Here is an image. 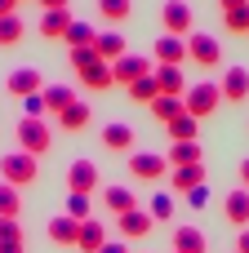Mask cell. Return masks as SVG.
<instances>
[{
	"mask_svg": "<svg viewBox=\"0 0 249 253\" xmlns=\"http://www.w3.org/2000/svg\"><path fill=\"white\" fill-rule=\"evenodd\" d=\"M0 182H9V187H31V182H40V160L36 156H27V151H9V156H0Z\"/></svg>",
	"mask_w": 249,
	"mask_h": 253,
	"instance_id": "1",
	"label": "cell"
},
{
	"mask_svg": "<svg viewBox=\"0 0 249 253\" xmlns=\"http://www.w3.org/2000/svg\"><path fill=\"white\" fill-rule=\"evenodd\" d=\"M13 138H18V151H27V156H36V160L53 147V129H49L45 120H36V116H22L18 129H13Z\"/></svg>",
	"mask_w": 249,
	"mask_h": 253,
	"instance_id": "2",
	"label": "cell"
},
{
	"mask_svg": "<svg viewBox=\"0 0 249 253\" xmlns=\"http://www.w3.org/2000/svg\"><path fill=\"white\" fill-rule=\"evenodd\" d=\"M183 107H187V116H196V120H209V116L223 107V89H218L214 80L187 84V93H183Z\"/></svg>",
	"mask_w": 249,
	"mask_h": 253,
	"instance_id": "3",
	"label": "cell"
},
{
	"mask_svg": "<svg viewBox=\"0 0 249 253\" xmlns=\"http://www.w3.org/2000/svg\"><path fill=\"white\" fill-rule=\"evenodd\" d=\"M187 58H192L196 67L214 71V67L223 62V44H218L214 36H205V31H192V36H187Z\"/></svg>",
	"mask_w": 249,
	"mask_h": 253,
	"instance_id": "4",
	"label": "cell"
},
{
	"mask_svg": "<svg viewBox=\"0 0 249 253\" xmlns=\"http://www.w3.org/2000/svg\"><path fill=\"white\" fill-rule=\"evenodd\" d=\"M156 71V62L151 58H138V53H125V58H116L111 62V76H116V84H134V80H143V76H151Z\"/></svg>",
	"mask_w": 249,
	"mask_h": 253,
	"instance_id": "5",
	"label": "cell"
},
{
	"mask_svg": "<svg viewBox=\"0 0 249 253\" xmlns=\"http://www.w3.org/2000/svg\"><path fill=\"white\" fill-rule=\"evenodd\" d=\"M129 173L143 178V182H160V178L169 173V160L156 156V151H134V156H129Z\"/></svg>",
	"mask_w": 249,
	"mask_h": 253,
	"instance_id": "6",
	"label": "cell"
},
{
	"mask_svg": "<svg viewBox=\"0 0 249 253\" xmlns=\"http://www.w3.org/2000/svg\"><path fill=\"white\" fill-rule=\"evenodd\" d=\"M102 178H98V165L85 156V160H71L67 165V191H80V196H89L94 187H98Z\"/></svg>",
	"mask_w": 249,
	"mask_h": 253,
	"instance_id": "7",
	"label": "cell"
},
{
	"mask_svg": "<svg viewBox=\"0 0 249 253\" xmlns=\"http://www.w3.org/2000/svg\"><path fill=\"white\" fill-rule=\"evenodd\" d=\"M160 22H165V36H192V4H183V0H169L165 9H160Z\"/></svg>",
	"mask_w": 249,
	"mask_h": 253,
	"instance_id": "8",
	"label": "cell"
},
{
	"mask_svg": "<svg viewBox=\"0 0 249 253\" xmlns=\"http://www.w3.org/2000/svg\"><path fill=\"white\" fill-rule=\"evenodd\" d=\"M151 62H156V67H183V62H187V40H183V36H160Z\"/></svg>",
	"mask_w": 249,
	"mask_h": 253,
	"instance_id": "9",
	"label": "cell"
},
{
	"mask_svg": "<svg viewBox=\"0 0 249 253\" xmlns=\"http://www.w3.org/2000/svg\"><path fill=\"white\" fill-rule=\"evenodd\" d=\"M71 22H76L71 9H45L40 22H36V31H40L45 40H67V27H71Z\"/></svg>",
	"mask_w": 249,
	"mask_h": 253,
	"instance_id": "10",
	"label": "cell"
},
{
	"mask_svg": "<svg viewBox=\"0 0 249 253\" xmlns=\"http://www.w3.org/2000/svg\"><path fill=\"white\" fill-rule=\"evenodd\" d=\"M116 227H120V236H125V240H143V236H151L156 218H151L147 209H129V213H120V218H116Z\"/></svg>",
	"mask_w": 249,
	"mask_h": 253,
	"instance_id": "11",
	"label": "cell"
},
{
	"mask_svg": "<svg viewBox=\"0 0 249 253\" xmlns=\"http://www.w3.org/2000/svg\"><path fill=\"white\" fill-rule=\"evenodd\" d=\"M218 89H223V102H249V71L245 67H227Z\"/></svg>",
	"mask_w": 249,
	"mask_h": 253,
	"instance_id": "12",
	"label": "cell"
},
{
	"mask_svg": "<svg viewBox=\"0 0 249 253\" xmlns=\"http://www.w3.org/2000/svg\"><path fill=\"white\" fill-rule=\"evenodd\" d=\"M76 80H80L89 93H102V89H111V84H116V76H111V62H102V58H98V62H89L85 71H76Z\"/></svg>",
	"mask_w": 249,
	"mask_h": 253,
	"instance_id": "13",
	"label": "cell"
},
{
	"mask_svg": "<svg viewBox=\"0 0 249 253\" xmlns=\"http://www.w3.org/2000/svg\"><path fill=\"white\" fill-rule=\"evenodd\" d=\"M40 89H45V76H40L36 67L9 71V93H13V98H31V93H40Z\"/></svg>",
	"mask_w": 249,
	"mask_h": 253,
	"instance_id": "14",
	"label": "cell"
},
{
	"mask_svg": "<svg viewBox=\"0 0 249 253\" xmlns=\"http://www.w3.org/2000/svg\"><path fill=\"white\" fill-rule=\"evenodd\" d=\"M98 142H102L107 151H129V147H134V125L111 120V125H102V129H98Z\"/></svg>",
	"mask_w": 249,
	"mask_h": 253,
	"instance_id": "15",
	"label": "cell"
},
{
	"mask_svg": "<svg viewBox=\"0 0 249 253\" xmlns=\"http://www.w3.org/2000/svg\"><path fill=\"white\" fill-rule=\"evenodd\" d=\"M174 253H209V240L200 227H174Z\"/></svg>",
	"mask_w": 249,
	"mask_h": 253,
	"instance_id": "16",
	"label": "cell"
},
{
	"mask_svg": "<svg viewBox=\"0 0 249 253\" xmlns=\"http://www.w3.org/2000/svg\"><path fill=\"white\" fill-rule=\"evenodd\" d=\"M45 236L53 240V245H62V249H76V236H80V222L76 218H49V227H45Z\"/></svg>",
	"mask_w": 249,
	"mask_h": 253,
	"instance_id": "17",
	"label": "cell"
},
{
	"mask_svg": "<svg viewBox=\"0 0 249 253\" xmlns=\"http://www.w3.org/2000/svg\"><path fill=\"white\" fill-rule=\"evenodd\" d=\"M223 213H227L232 227H241V231L249 227V191H245V187H236V191L223 200Z\"/></svg>",
	"mask_w": 249,
	"mask_h": 253,
	"instance_id": "18",
	"label": "cell"
},
{
	"mask_svg": "<svg viewBox=\"0 0 249 253\" xmlns=\"http://www.w3.org/2000/svg\"><path fill=\"white\" fill-rule=\"evenodd\" d=\"M102 245H107L102 222H98V218H85V222H80V236H76V249H80V253H98Z\"/></svg>",
	"mask_w": 249,
	"mask_h": 253,
	"instance_id": "19",
	"label": "cell"
},
{
	"mask_svg": "<svg viewBox=\"0 0 249 253\" xmlns=\"http://www.w3.org/2000/svg\"><path fill=\"white\" fill-rule=\"evenodd\" d=\"M94 53H98L102 62H116V58H125L129 49H125V36H120V31H98V40H94Z\"/></svg>",
	"mask_w": 249,
	"mask_h": 253,
	"instance_id": "20",
	"label": "cell"
},
{
	"mask_svg": "<svg viewBox=\"0 0 249 253\" xmlns=\"http://www.w3.org/2000/svg\"><path fill=\"white\" fill-rule=\"evenodd\" d=\"M156 84H160V93H169V98H183V93H187L183 67H156Z\"/></svg>",
	"mask_w": 249,
	"mask_h": 253,
	"instance_id": "21",
	"label": "cell"
},
{
	"mask_svg": "<svg viewBox=\"0 0 249 253\" xmlns=\"http://www.w3.org/2000/svg\"><path fill=\"white\" fill-rule=\"evenodd\" d=\"M58 125L67 129V133H80V129H89V102H71L67 111H58Z\"/></svg>",
	"mask_w": 249,
	"mask_h": 253,
	"instance_id": "22",
	"label": "cell"
},
{
	"mask_svg": "<svg viewBox=\"0 0 249 253\" xmlns=\"http://www.w3.org/2000/svg\"><path fill=\"white\" fill-rule=\"evenodd\" d=\"M165 129H169V142H196V133H200V120L183 111V116H178V120H169Z\"/></svg>",
	"mask_w": 249,
	"mask_h": 253,
	"instance_id": "23",
	"label": "cell"
},
{
	"mask_svg": "<svg viewBox=\"0 0 249 253\" xmlns=\"http://www.w3.org/2000/svg\"><path fill=\"white\" fill-rule=\"evenodd\" d=\"M102 200H107V213H129V209H138V200H134V191L129 187H107L102 191Z\"/></svg>",
	"mask_w": 249,
	"mask_h": 253,
	"instance_id": "24",
	"label": "cell"
},
{
	"mask_svg": "<svg viewBox=\"0 0 249 253\" xmlns=\"http://www.w3.org/2000/svg\"><path fill=\"white\" fill-rule=\"evenodd\" d=\"M22 36H27V22H22L18 13H4V18H0V49L22 44Z\"/></svg>",
	"mask_w": 249,
	"mask_h": 253,
	"instance_id": "25",
	"label": "cell"
},
{
	"mask_svg": "<svg viewBox=\"0 0 249 253\" xmlns=\"http://www.w3.org/2000/svg\"><path fill=\"white\" fill-rule=\"evenodd\" d=\"M40 98H45V107H49L53 116H58V111H67V107L76 102V98H71V84H45V89H40Z\"/></svg>",
	"mask_w": 249,
	"mask_h": 253,
	"instance_id": "26",
	"label": "cell"
},
{
	"mask_svg": "<svg viewBox=\"0 0 249 253\" xmlns=\"http://www.w3.org/2000/svg\"><path fill=\"white\" fill-rule=\"evenodd\" d=\"M200 182H205V165H178V169H174V191L187 196V191L200 187Z\"/></svg>",
	"mask_w": 249,
	"mask_h": 253,
	"instance_id": "27",
	"label": "cell"
},
{
	"mask_svg": "<svg viewBox=\"0 0 249 253\" xmlns=\"http://www.w3.org/2000/svg\"><path fill=\"white\" fill-rule=\"evenodd\" d=\"M187 107H183V98H169V93H160L156 102H151V116L160 120V125H169V120H178Z\"/></svg>",
	"mask_w": 249,
	"mask_h": 253,
	"instance_id": "28",
	"label": "cell"
},
{
	"mask_svg": "<svg viewBox=\"0 0 249 253\" xmlns=\"http://www.w3.org/2000/svg\"><path fill=\"white\" fill-rule=\"evenodd\" d=\"M94 40H98V31H94V22H80V18H76V22L67 27V44H71V49H89Z\"/></svg>",
	"mask_w": 249,
	"mask_h": 253,
	"instance_id": "29",
	"label": "cell"
},
{
	"mask_svg": "<svg viewBox=\"0 0 249 253\" xmlns=\"http://www.w3.org/2000/svg\"><path fill=\"white\" fill-rule=\"evenodd\" d=\"M129 98H134V102H147V107H151V102L160 98V84H156V71H151V76H143V80H134V84H129Z\"/></svg>",
	"mask_w": 249,
	"mask_h": 253,
	"instance_id": "30",
	"label": "cell"
},
{
	"mask_svg": "<svg viewBox=\"0 0 249 253\" xmlns=\"http://www.w3.org/2000/svg\"><path fill=\"white\" fill-rule=\"evenodd\" d=\"M165 160H169L174 169H178V165H200V142H174Z\"/></svg>",
	"mask_w": 249,
	"mask_h": 253,
	"instance_id": "31",
	"label": "cell"
},
{
	"mask_svg": "<svg viewBox=\"0 0 249 253\" xmlns=\"http://www.w3.org/2000/svg\"><path fill=\"white\" fill-rule=\"evenodd\" d=\"M18 213H22V196H18V187L0 182V218H18Z\"/></svg>",
	"mask_w": 249,
	"mask_h": 253,
	"instance_id": "32",
	"label": "cell"
},
{
	"mask_svg": "<svg viewBox=\"0 0 249 253\" xmlns=\"http://www.w3.org/2000/svg\"><path fill=\"white\" fill-rule=\"evenodd\" d=\"M223 27H227L232 36H249V4H241V9H227V13H223Z\"/></svg>",
	"mask_w": 249,
	"mask_h": 253,
	"instance_id": "33",
	"label": "cell"
},
{
	"mask_svg": "<svg viewBox=\"0 0 249 253\" xmlns=\"http://www.w3.org/2000/svg\"><path fill=\"white\" fill-rule=\"evenodd\" d=\"M147 213H151L156 222H169V218H174V196H169V191H156L151 205H147Z\"/></svg>",
	"mask_w": 249,
	"mask_h": 253,
	"instance_id": "34",
	"label": "cell"
},
{
	"mask_svg": "<svg viewBox=\"0 0 249 253\" xmlns=\"http://www.w3.org/2000/svg\"><path fill=\"white\" fill-rule=\"evenodd\" d=\"M129 9H134V0H98V13H102L107 22H125Z\"/></svg>",
	"mask_w": 249,
	"mask_h": 253,
	"instance_id": "35",
	"label": "cell"
},
{
	"mask_svg": "<svg viewBox=\"0 0 249 253\" xmlns=\"http://www.w3.org/2000/svg\"><path fill=\"white\" fill-rule=\"evenodd\" d=\"M67 218L85 222V218H89V196H80V191H67Z\"/></svg>",
	"mask_w": 249,
	"mask_h": 253,
	"instance_id": "36",
	"label": "cell"
},
{
	"mask_svg": "<svg viewBox=\"0 0 249 253\" xmlns=\"http://www.w3.org/2000/svg\"><path fill=\"white\" fill-rule=\"evenodd\" d=\"M67 62H71V71H85L89 62H98V53H94V44H89V49H71Z\"/></svg>",
	"mask_w": 249,
	"mask_h": 253,
	"instance_id": "37",
	"label": "cell"
},
{
	"mask_svg": "<svg viewBox=\"0 0 249 253\" xmlns=\"http://www.w3.org/2000/svg\"><path fill=\"white\" fill-rule=\"evenodd\" d=\"M22 111H27V116H36V120H45V111H49V107H45V98H40V93H31V98H22Z\"/></svg>",
	"mask_w": 249,
	"mask_h": 253,
	"instance_id": "38",
	"label": "cell"
},
{
	"mask_svg": "<svg viewBox=\"0 0 249 253\" xmlns=\"http://www.w3.org/2000/svg\"><path fill=\"white\" fill-rule=\"evenodd\" d=\"M183 200H187V205H192V209H205V205H209V187H205V182H200V187H192V191H187V196H183Z\"/></svg>",
	"mask_w": 249,
	"mask_h": 253,
	"instance_id": "39",
	"label": "cell"
},
{
	"mask_svg": "<svg viewBox=\"0 0 249 253\" xmlns=\"http://www.w3.org/2000/svg\"><path fill=\"white\" fill-rule=\"evenodd\" d=\"M0 240H22V227H18V218H0Z\"/></svg>",
	"mask_w": 249,
	"mask_h": 253,
	"instance_id": "40",
	"label": "cell"
},
{
	"mask_svg": "<svg viewBox=\"0 0 249 253\" xmlns=\"http://www.w3.org/2000/svg\"><path fill=\"white\" fill-rule=\"evenodd\" d=\"M40 9H71V0H36Z\"/></svg>",
	"mask_w": 249,
	"mask_h": 253,
	"instance_id": "41",
	"label": "cell"
},
{
	"mask_svg": "<svg viewBox=\"0 0 249 253\" xmlns=\"http://www.w3.org/2000/svg\"><path fill=\"white\" fill-rule=\"evenodd\" d=\"M0 253H22V240H0Z\"/></svg>",
	"mask_w": 249,
	"mask_h": 253,
	"instance_id": "42",
	"label": "cell"
},
{
	"mask_svg": "<svg viewBox=\"0 0 249 253\" xmlns=\"http://www.w3.org/2000/svg\"><path fill=\"white\" fill-rule=\"evenodd\" d=\"M98 253H129V249H125L120 240H107V245H102V249H98Z\"/></svg>",
	"mask_w": 249,
	"mask_h": 253,
	"instance_id": "43",
	"label": "cell"
},
{
	"mask_svg": "<svg viewBox=\"0 0 249 253\" xmlns=\"http://www.w3.org/2000/svg\"><path fill=\"white\" fill-rule=\"evenodd\" d=\"M236 253H249V227L241 231V240H236Z\"/></svg>",
	"mask_w": 249,
	"mask_h": 253,
	"instance_id": "44",
	"label": "cell"
},
{
	"mask_svg": "<svg viewBox=\"0 0 249 253\" xmlns=\"http://www.w3.org/2000/svg\"><path fill=\"white\" fill-rule=\"evenodd\" d=\"M218 4H223V13H227V9H241V4H249V0H218Z\"/></svg>",
	"mask_w": 249,
	"mask_h": 253,
	"instance_id": "45",
	"label": "cell"
},
{
	"mask_svg": "<svg viewBox=\"0 0 249 253\" xmlns=\"http://www.w3.org/2000/svg\"><path fill=\"white\" fill-rule=\"evenodd\" d=\"M241 182H245V191H249V160H241Z\"/></svg>",
	"mask_w": 249,
	"mask_h": 253,
	"instance_id": "46",
	"label": "cell"
},
{
	"mask_svg": "<svg viewBox=\"0 0 249 253\" xmlns=\"http://www.w3.org/2000/svg\"><path fill=\"white\" fill-rule=\"evenodd\" d=\"M13 4H18V0H0V18H4V13H13Z\"/></svg>",
	"mask_w": 249,
	"mask_h": 253,
	"instance_id": "47",
	"label": "cell"
},
{
	"mask_svg": "<svg viewBox=\"0 0 249 253\" xmlns=\"http://www.w3.org/2000/svg\"><path fill=\"white\" fill-rule=\"evenodd\" d=\"M18 4H22V0H18Z\"/></svg>",
	"mask_w": 249,
	"mask_h": 253,
	"instance_id": "48",
	"label": "cell"
}]
</instances>
